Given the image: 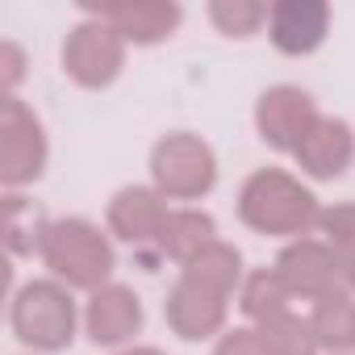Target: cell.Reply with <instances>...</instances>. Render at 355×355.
Returning <instances> with one entry per match:
<instances>
[{"label": "cell", "mask_w": 355, "mask_h": 355, "mask_svg": "<svg viewBox=\"0 0 355 355\" xmlns=\"http://www.w3.org/2000/svg\"><path fill=\"white\" fill-rule=\"evenodd\" d=\"M239 218L255 234L309 239V230L322 222V205L297 175H288L280 167H259L239 189Z\"/></svg>", "instance_id": "1"}, {"label": "cell", "mask_w": 355, "mask_h": 355, "mask_svg": "<svg viewBox=\"0 0 355 355\" xmlns=\"http://www.w3.org/2000/svg\"><path fill=\"white\" fill-rule=\"evenodd\" d=\"M42 263L51 268V276L67 288H105L113 284V268H117V255H113V243L109 234H101V226H92L88 218H55L46 222V234H42Z\"/></svg>", "instance_id": "2"}, {"label": "cell", "mask_w": 355, "mask_h": 355, "mask_svg": "<svg viewBox=\"0 0 355 355\" xmlns=\"http://www.w3.org/2000/svg\"><path fill=\"white\" fill-rule=\"evenodd\" d=\"M13 334L34 351H67L76 338V301L59 280H30L9 305Z\"/></svg>", "instance_id": "3"}, {"label": "cell", "mask_w": 355, "mask_h": 355, "mask_svg": "<svg viewBox=\"0 0 355 355\" xmlns=\"http://www.w3.org/2000/svg\"><path fill=\"white\" fill-rule=\"evenodd\" d=\"M150 180L167 201H201L218 184V155L197 134H167L150 150Z\"/></svg>", "instance_id": "4"}, {"label": "cell", "mask_w": 355, "mask_h": 355, "mask_svg": "<svg viewBox=\"0 0 355 355\" xmlns=\"http://www.w3.org/2000/svg\"><path fill=\"white\" fill-rule=\"evenodd\" d=\"M46 130L21 96L0 101V180L5 189H26L46 171Z\"/></svg>", "instance_id": "5"}, {"label": "cell", "mask_w": 355, "mask_h": 355, "mask_svg": "<svg viewBox=\"0 0 355 355\" xmlns=\"http://www.w3.org/2000/svg\"><path fill=\"white\" fill-rule=\"evenodd\" d=\"M125 67V38L101 21V17H84L80 26H71L67 42H63V71L80 84V88H109Z\"/></svg>", "instance_id": "6"}, {"label": "cell", "mask_w": 355, "mask_h": 355, "mask_svg": "<svg viewBox=\"0 0 355 355\" xmlns=\"http://www.w3.org/2000/svg\"><path fill=\"white\" fill-rule=\"evenodd\" d=\"M318 105L305 88L297 84H276L255 101V130L272 150H288L297 155V146L305 142V134L318 125Z\"/></svg>", "instance_id": "7"}, {"label": "cell", "mask_w": 355, "mask_h": 355, "mask_svg": "<svg viewBox=\"0 0 355 355\" xmlns=\"http://www.w3.org/2000/svg\"><path fill=\"white\" fill-rule=\"evenodd\" d=\"M276 276L284 280V288L301 301H322L326 293L334 288H347L343 284V263L338 255L318 243V239H293L280 255H276Z\"/></svg>", "instance_id": "8"}, {"label": "cell", "mask_w": 355, "mask_h": 355, "mask_svg": "<svg viewBox=\"0 0 355 355\" xmlns=\"http://www.w3.org/2000/svg\"><path fill=\"white\" fill-rule=\"evenodd\" d=\"M88 17L109 21L134 46H155L180 30L184 9L171 0H113V5H88Z\"/></svg>", "instance_id": "9"}, {"label": "cell", "mask_w": 355, "mask_h": 355, "mask_svg": "<svg viewBox=\"0 0 355 355\" xmlns=\"http://www.w3.org/2000/svg\"><path fill=\"white\" fill-rule=\"evenodd\" d=\"M226 309H230V297H222V293H214V288L180 276V280L171 284V293H167L163 318H167V326L180 338L201 343V338H214L226 326Z\"/></svg>", "instance_id": "10"}, {"label": "cell", "mask_w": 355, "mask_h": 355, "mask_svg": "<svg viewBox=\"0 0 355 355\" xmlns=\"http://www.w3.org/2000/svg\"><path fill=\"white\" fill-rule=\"evenodd\" d=\"M167 197L150 184H130V189H121L113 201H109V230L121 239V243H130L134 251H150L155 255V239H159V230H163V222H167Z\"/></svg>", "instance_id": "11"}, {"label": "cell", "mask_w": 355, "mask_h": 355, "mask_svg": "<svg viewBox=\"0 0 355 355\" xmlns=\"http://www.w3.org/2000/svg\"><path fill=\"white\" fill-rule=\"evenodd\" d=\"M330 34V5L326 0H280L268 13V38L280 55H313Z\"/></svg>", "instance_id": "12"}, {"label": "cell", "mask_w": 355, "mask_h": 355, "mask_svg": "<svg viewBox=\"0 0 355 355\" xmlns=\"http://www.w3.org/2000/svg\"><path fill=\"white\" fill-rule=\"evenodd\" d=\"M84 326H88V338L96 347H125L142 330V301H138V293L125 288V284L96 288L88 297Z\"/></svg>", "instance_id": "13"}, {"label": "cell", "mask_w": 355, "mask_h": 355, "mask_svg": "<svg viewBox=\"0 0 355 355\" xmlns=\"http://www.w3.org/2000/svg\"><path fill=\"white\" fill-rule=\"evenodd\" d=\"M355 159V134L343 117H318V125L297 146V167L313 180H338Z\"/></svg>", "instance_id": "14"}, {"label": "cell", "mask_w": 355, "mask_h": 355, "mask_svg": "<svg viewBox=\"0 0 355 355\" xmlns=\"http://www.w3.org/2000/svg\"><path fill=\"white\" fill-rule=\"evenodd\" d=\"M209 243H218V222L201 209H171L159 239H155V255L159 259H175V263H189L197 259Z\"/></svg>", "instance_id": "15"}, {"label": "cell", "mask_w": 355, "mask_h": 355, "mask_svg": "<svg viewBox=\"0 0 355 355\" xmlns=\"http://www.w3.org/2000/svg\"><path fill=\"white\" fill-rule=\"evenodd\" d=\"M309 330H313V338H318L322 351L347 355L355 347V293L351 288H334L322 301H313Z\"/></svg>", "instance_id": "16"}, {"label": "cell", "mask_w": 355, "mask_h": 355, "mask_svg": "<svg viewBox=\"0 0 355 355\" xmlns=\"http://www.w3.org/2000/svg\"><path fill=\"white\" fill-rule=\"evenodd\" d=\"M180 276H189V280H197V284H205V288H214V293H222V297H234V288H243V255H239V247H230V243H209L197 259H189L184 263V272Z\"/></svg>", "instance_id": "17"}, {"label": "cell", "mask_w": 355, "mask_h": 355, "mask_svg": "<svg viewBox=\"0 0 355 355\" xmlns=\"http://www.w3.org/2000/svg\"><path fill=\"white\" fill-rule=\"evenodd\" d=\"M255 334H259V343H263L268 355H318L322 351L318 338H313V330H309V318H297L293 309L259 322Z\"/></svg>", "instance_id": "18"}, {"label": "cell", "mask_w": 355, "mask_h": 355, "mask_svg": "<svg viewBox=\"0 0 355 355\" xmlns=\"http://www.w3.org/2000/svg\"><path fill=\"white\" fill-rule=\"evenodd\" d=\"M288 301H293V293L284 288V280L276 276V268L251 272V276L243 280V288H239V309H243L255 326L268 322V318H276V313H284Z\"/></svg>", "instance_id": "19"}, {"label": "cell", "mask_w": 355, "mask_h": 355, "mask_svg": "<svg viewBox=\"0 0 355 355\" xmlns=\"http://www.w3.org/2000/svg\"><path fill=\"white\" fill-rule=\"evenodd\" d=\"M268 5L259 0H214L209 5V21L226 34V38H251L263 21H268Z\"/></svg>", "instance_id": "20"}, {"label": "cell", "mask_w": 355, "mask_h": 355, "mask_svg": "<svg viewBox=\"0 0 355 355\" xmlns=\"http://www.w3.org/2000/svg\"><path fill=\"white\" fill-rule=\"evenodd\" d=\"M322 234H326V247L343 259L355 251V205H334V209H322Z\"/></svg>", "instance_id": "21"}, {"label": "cell", "mask_w": 355, "mask_h": 355, "mask_svg": "<svg viewBox=\"0 0 355 355\" xmlns=\"http://www.w3.org/2000/svg\"><path fill=\"white\" fill-rule=\"evenodd\" d=\"M214 355H268V351H263V343H259V334L251 326H234V330H226L218 338Z\"/></svg>", "instance_id": "22"}, {"label": "cell", "mask_w": 355, "mask_h": 355, "mask_svg": "<svg viewBox=\"0 0 355 355\" xmlns=\"http://www.w3.org/2000/svg\"><path fill=\"white\" fill-rule=\"evenodd\" d=\"M21 76H26V51L17 42H0V84H5V96H13Z\"/></svg>", "instance_id": "23"}, {"label": "cell", "mask_w": 355, "mask_h": 355, "mask_svg": "<svg viewBox=\"0 0 355 355\" xmlns=\"http://www.w3.org/2000/svg\"><path fill=\"white\" fill-rule=\"evenodd\" d=\"M338 263H343V284L355 293V251H351V255H343Z\"/></svg>", "instance_id": "24"}, {"label": "cell", "mask_w": 355, "mask_h": 355, "mask_svg": "<svg viewBox=\"0 0 355 355\" xmlns=\"http://www.w3.org/2000/svg\"><path fill=\"white\" fill-rule=\"evenodd\" d=\"M117 355H163L159 347H125V351H117Z\"/></svg>", "instance_id": "25"}]
</instances>
